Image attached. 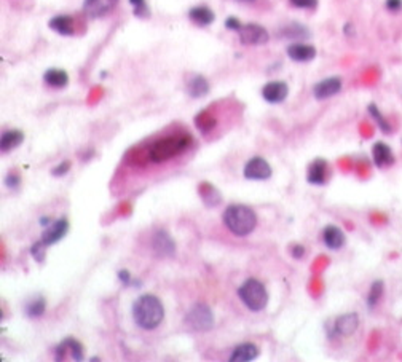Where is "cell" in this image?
I'll return each mask as SVG.
<instances>
[{
  "instance_id": "1",
  "label": "cell",
  "mask_w": 402,
  "mask_h": 362,
  "mask_svg": "<svg viewBox=\"0 0 402 362\" xmlns=\"http://www.w3.org/2000/svg\"><path fill=\"white\" fill-rule=\"evenodd\" d=\"M132 317L141 329L154 330L157 329L165 317V308L158 297L155 295H141L132 305Z\"/></svg>"
},
{
  "instance_id": "2",
  "label": "cell",
  "mask_w": 402,
  "mask_h": 362,
  "mask_svg": "<svg viewBox=\"0 0 402 362\" xmlns=\"http://www.w3.org/2000/svg\"><path fill=\"white\" fill-rule=\"evenodd\" d=\"M223 224L236 236H247L257 225V215L249 206L232 205L223 212Z\"/></svg>"
},
{
  "instance_id": "3",
  "label": "cell",
  "mask_w": 402,
  "mask_h": 362,
  "mask_svg": "<svg viewBox=\"0 0 402 362\" xmlns=\"http://www.w3.org/2000/svg\"><path fill=\"white\" fill-rule=\"evenodd\" d=\"M192 144V137L188 134H176V136H168L157 140L154 146L148 150V156L154 163H163L168 162L171 158L181 155L188 149Z\"/></svg>"
},
{
  "instance_id": "4",
  "label": "cell",
  "mask_w": 402,
  "mask_h": 362,
  "mask_svg": "<svg viewBox=\"0 0 402 362\" xmlns=\"http://www.w3.org/2000/svg\"><path fill=\"white\" fill-rule=\"evenodd\" d=\"M238 295L251 311H262L268 303V292L265 286L254 278H249L243 283V286L238 289Z\"/></svg>"
},
{
  "instance_id": "5",
  "label": "cell",
  "mask_w": 402,
  "mask_h": 362,
  "mask_svg": "<svg viewBox=\"0 0 402 362\" xmlns=\"http://www.w3.org/2000/svg\"><path fill=\"white\" fill-rule=\"evenodd\" d=\"M185 323L190 329L197 332H207L214 327V314L213 310L204 305V303H197L193 305L187 314H185Z\"/></svg>"
},
{
  "instance_id": "6",
  "label": "cell",
  "mask_w": 402,
  "mask_h": 362,
  "mask_svg": "<svg viewBox=\"0 0 402 362\" xmlns=\"http://www.w3.org/2000/svg\"><path fill=\"white\" fill-rule=\"evenodd\" d=\"M238 35H240V42L243 45L247 47H259V45H265V43L270 40V35H268V31L265 27H262L260 24H243L241 29L238 31Z\"/></svg>"
},
{
  "instance_id": "7",
  "label": "cell",
  "mask_w": 402,
  "mask_h": 362,
  "mask_svg": "<svg viewBox=\"0 0 402 362\" xmlns=\"http://www.w3.org/2000/svg\"><path fill=\"white\" fill-rule=\"evenodd\" d=\"M243 174L249 180H266L272 177V166L262 156H256L246 163Z\"/></svg>"
},
{
  "instance_id": "8",
  "label": "cell",
  "mask_w": 402,
  "mask_h": 362,
  "mask_svg": "<svg viewBox=\"0 0 402 362\" xmlns=\"http://www.w3.org/2000/svg\"><path fill=\"white\" fill-rule=\"evenodd\" d=\"M359 327V316L356 313H347L338 316L332 324V337H350Z\"/></svg>"
},
{
  "instance_id": "9",
  "label": "cell",
  "mask_w": 402,
  "mask_h": 362,
  "mask_svg": "<svg viewBox=\"0 0 402 362\" xmlns=\"http://www.w3.org/2000/svg\"><path fill=\"white\" fill-rule=\"evenodd\" d=\"M69 231V222L67 219H58L48 227H45V231L42 233V241L47 246H53L58 241H61Z\"/></svg>"
},
{
  "instance_id": "10",
  "label": "cell",
  "mask_w": 402,
  "mask_h": 362,
  "mask_svg": "<svg viewBox=\"0 0 402 362\" xmlns=\"http://www.w3.org/2000/svg\"><path fill=\"white\" fill-rule=\"evenodd\" d=\"M118 4V0H85L83 11L88 18H102L109 14Z\"/></svg>"
},
{
  "instance_id": "11",
  "label": "cell",
  "mask_w": 402,
  "mask_h": 362,
  "mask_svg": "<svg viewBox=\"0 0 402 362\" xmlns=\"http://www.w3.org/2000/svg\"><path fill=\"white\" fill-rule=\"evenodd\" d=\"M341 91V78L340 77H329L324 78L319 83L315 85L313 88V94L318 100H326Z\"/></svg>"
},
{
  "instance_id": "12",
  "label": "cell",
  "mask_w": 402,
  "mask_h": 362,
  "mask_svg": "<svg viewBox=\"0 0 402 362\" xmlns=\"http://www.w3.org/2000/svg\"><path fill=\"white\" fill-rule=\"evenodd\" d=\"M288 94H289V86H288V83L279 82V80L266 83L263 88H262V96H263V99L266 100V103H270V104H279V103H282V100L288 97Z\"/></svg>"
},
{
  "instance_id": "13",
  "label": "cell",
  "mask_w": 402,
  "mask_h": 362,
  "mask_svg": "<svg viewBox=\"0 0 402 362\" xmlns=\"http://www.w3.org/2000/svg\"><path fill=\"white\" fill-rule=\"evenodd\" d=\"M56 360H63L66 356H70L72 360H83V348L80 341L73 338H66L56 346Z\"/></svg>"
},
{
  "instance_id": "14",
  "label": "cell",
  "mask_w": 402,
  "mask_h": 362,
  "mask_svg": "<svg viewBox=\"0 0 402 362\" xmlns=\"http://www.w3.org/2000/svg\"><path fill=\"white\" fill-rule=\"evenodd\" d=\"M327 177H329V163L324 158H316L308 166L307 180L313 185H324L327 182Z\"/></svg>"
},
{
  "instance_id": "15",
  "label": "cell",
  "mask_w": 402,
  "mask_h": 362,
  "mask_svg": "<svg viewBox=\"0 0 402 362\" xmlns=\"http://www.w3.org/2000/svg\"><path fill=\"white\" fill-rule=\"evenodd\" d=\"M372 158H374V163L377 168H388L396 162L393 149L383 140L374 144V147H372Z\"/></svg>"
},
{
  "instance_id": "16",
  "label": "cell",
  "mask_w": 402,
  "mask_h": 362,
  "mask_svg": "<svg viewBox=\"0 0 402 362\" xmlns=\"http://www.w3.org/2000/svg\"><path fill=\"white\" fill-rule=\"evenodd\" d=\"M152 248L158 257H171L176 252V244L165 230H158L155 233L152 239Z\"/></svg>"
},
{
  "instance_id": "17",
  "label": "cell",
  "mask_w": 402,
  "mask_h": 362,
  "mask_svg": "<svg viewBox=\"0 0 402 362\" xmlns=\"http://www.w3.org/2000/svg\"><path fill=\"white\" fill-rule=\"evenodd\" d=\"M288 56L295 63H310L316 57V48L307 43H294L288 47Z\"/></svg>"
},
{
  "instance_id": "18",
  "label": "cell",
  "mask_w": 402,
  "mask_h": 362,
  "mask_svg": "<svg viewBox=\"0 0 402 362\" xmlns=\"http://www.w3.org/2000/svg\"><path fill=\"white\" fill-rule=\"evenodd\" d=\"M322 241L329 249L338 251L345 246V233L337 225H327L322 231Z\"/></svg>"
},
{
  "instance_id": "19",
  "label": "cell",
  "mask_w": 402,
  "mask_h": 362,
  "mask_svg": "<svg viewBox=\"0 0 402 362\" xmlns=\"http://www.w3.org/2000/svg\"><path fill=\"white\" fill-rule=\"evenodd\" d=\"M50 29H53L54 32H58L59 35H73L75 34V27H73V19L69 16V14H58V16L51 18L48 23Z\"/></svg>"
},
{
  "instance_id": "20",
  "label": "cell",
  "mask_w": 402,
  "mask_h": 362,
  "mask_svg": "<svg viewBox=\"0 0 402 362\" xmlns=\"http://www.w3.org/2000/svg\"><path fill=\"white\" fill-rule=\"evenodd\" d=\"M259 356V348L254 343H241L233 350L230 356V362H249Z\"/></svg>"
},
{
  "instance_id": "21",
  "label": "cell",
  "mask_w": 402,
  "mask_h": 362,
  "mask_svg": "<svg viewBox=\"0 0 402 362\" xmlns=\"http://www.w3.org/2000/svg\"><path fill=\"white\" fill-rule=\"evenodd\" d=\"M188 18H190L193 23H195L197 26L206 27V26H209V24L214 23L216 14H214V11H213L211 8L200 5V7H193V8L188 11Z\"/></svg>"
},
{
  "instance_id": "22",
  "label": "cell",
  "mask_w": 402,
  "mask_h": 362,
  "mask_svg": "<svg viewBox=\"0 0 402 362\" xmlns=\"http://www.w3.org/2000/svg\"><path fill=\"white\" fill-rule=\"evenodd\" d=\"M24 140V133L20 129H8L0 137V150L2 152H10L13 149L20 147Z\"/></svg>"
},
{
  "instance_id": "23",
  "label": "cell",
  "mask_w": 402,
  "mask_h": 362,
  "mask_svg": "<svg viewBox=\"0 0 402 362\" xmlns=\"http://www.w3.org/2000/svg\"><path fill=\"white\" fill-rule=\"evenodd\" d=\"M187 93L195 99L203 97L209 93V83L203 75H193L187 83Z\"/></svg>"
},
{
  "instance_id": "24",
  "label": "cell",
  "mask_w": 402,
  "mask_h": 362,
  "mask_svg": "<svg viewBox=\"0 0 402 362\" xmlns=\"http://www.w3.org/2000/svg\"><path fill=\"white\" fill-rule=\"evenodd\" d=\"M43 80L48 86H51V88H64L69 83V75L63 69H48L45 72Z\"/></svg>"
},
{
  "instance_id": "25",
  "label": "cell",
  "mask_w": 402,
  "mask_h": 362,
  "mask_svg": "<svg viewBox=\"0 0 402 362\" xmlns=\"http://www.w3.org/2000/svg\"><path fill=\"white\" fill-rule=\"evenodd\" d=\"M279 37H284V38H294V40H303V38H308L310 37V31L299 24V23H292V24H288L286 27H282L279 31Z\"/></svg>"
},
{
  "instance_id": "26",
  "label": "cell",
  "mask_w": 402,
  "mask_h": 362,
  "mask_svg": "<svg viewBox=\"0 0 402 362\" xmlns=\"http://www.w3.org/2000/svg\"><path fill=\"white\" fill-rule=\"evenodd\" d=\"M383 294H385V283L383 279H375L374 283L370 284V289H369V294H367V308L369 310H374L380 300L383 298Z\"/></svg>"
},
{
  "instance_id": "27",
  "label": "cell",
  "mask_w": 402,
  "mask_h": 362,
  "mask_svg": "<svg viewBox=\"0 0 402 362\" xmlns=\"http://www.w3.org/2000/svg\"><path fill=\"white\" fill-rule=\"evenodd\" d=\"M367 110H369V115H370V117L375 120L378 129H380V131H381L383 134H391V133H393V128H391L390 122L383 117V113L378 110V107H377L375 104H369Z\"/></svg>"
},
{
  "instance_id": "28",
  "label": "cell",
  "mask_w": 402,
  "mask_h": 362,
  "mask_svg": "<svg viewBox=\"0 0 402 362\" xmlns=\"http://www.w3.org/2000/svg\"><path fill=\"white\" fill-rule=\"evenodd\" d=\"M45 308H47V301H45L43 297H34L32 300H29L26 303L24 313L29 317H40L45 313Z\"/></svg>"
},
{
  "instance_id": "29",
  "label": "cell",
  "mask_w": 402,
  "mask_h": 362,
  "mask_svg": "<svg viewBox=\"0 0 402 362\" xmlns=\"http://www.w3.org/2000/svg\"><path fill=\"white\" fill-rule=\"evenodd\" d=\"M204 185H206L207 190H204L203 185H201V190H200V193H201V196H203V201L206 203L207 206H216V205H219V201H220L219 192L216 190V188H214L211 184H204Z\"/></svg>"
},
{
  "instance_id": "30",
  "label": "cell",
  "mask_w": 402,
  "mask_h": 362,
  "mask_svg": "<svg viewBox=\"0 0 402 362\" xmlns=\"http://www.w3.org/2000/svg\"><path fill=\"white\" fill-rule=\"evenodd\" d=\"M195 123H197V126H198V129H200L201 133H209L211 129L216 126V118L203 112V113H200L198 117H197Z\"/></svg>"
},
{
  "instance_id": "31",
  "label": "cell",
  "mask_w": 402,
  "mask_h": 362,
  "mask_svg": "<svg viewBox=\"0 0 402 362\" xmlns=\"http://www.w3.org/2000/svg\"><path fill=\"white\" fill-rule=\"evenodd\" d=\"M47 248H48V246L45 244L42 239L37 241V243L32 246V248H31V254H32V257H34L35 262H39V264L43 262V260H45V251H47Z\"/></svg>"
},
{
  "instance_id": "32",
  "label": "cell",
  "mask_w": 402,
  "mask_h": 362,
  "mask_svg": "<svg viewBox=\"0 0 402 362\" xmlns=\"http://www.w3.org/2000/svg\"><path fill=\"white\" fill-rule=\"evenodd\" d=\"M289 2L297 8H305V10H313L318 5V0H289Z\"/></svg>"
},
{
  "instance_id": "33",
  "label": "cell",
  "mask_w": 402,
  "mask_h": 362,
  "mask_svg": "<svg viewBox=\"0 0 402 362\" xmlns=\"http://www.w3.org/2000/svg\"><path fill=\"white\" fill-rule=\"evenodd\" d=\"M132 8H134V13L138 14V16H144V14H147L148 8H147V4L145 0H129Z\"/></svg>"
},
{
  "instance_id": "34",
  "label": "cell",
  "mask_w": 402,
  "mask_h": 362,
  "mask_svg": "<svg viewBox=\"0 0 402 362\" xmlns=\"http://www.w3.org/2000/svg\"><path fill=\"white\" fill-rule=\"evenodd\" d=\"M5 185L10 188V190H16V188L21 185V179L18 174H8L5 177Z\"/></svg>"
},
{
  "instance_id": "35",
  "label": "cell",
  "mask_w": 402,
  "mask_h": 362,
  "mask_svg": "<svg viewBox=\"0 0 402 362\" xmlns=\"http://www.w3.org/2000/svg\"><path fill=\"white\" fill-rule=\"evenodd\" d=\"M69 169H70V163L69 162H63L59 166H56L53 171H51V174L53 176H56V177H61V176H64V174H67L69 172Z\"/></svg>"
},
{
  "instance_id": "36",
  "label": "cell",
  "mask_w": 402,
  "mask_h": 362,
  "mask_svg": "<svg viewBox=\"0 0 402 362\" xmlns=\"http://www.w3.org/2000/svg\"><path fill=\"white\" fill-rule=\"evenodd\" d=\"M241 23H240V19H236V18H233V16H230V18H227L225 19V27L227 29H230V31H240V29H241Z\"/></svg>"
},
{
  "instance_id": "37",
  "label": "cell",
  "mask_w": 402,
  "mask_h": 362,
  "mask_svg": "<svg viewBox=\"0 0 402 362\" xmlns=\"http://www.w3.org/2000/svg\"><path fill=\"white\" fill-rule=\"evenodd\" d=\"M385 5H386V8H388L390 11L397 13V11L402 10V0H386Z\"/></svg>"
},
{
  "instance_id": "38",
  "label": "cell",
  "mask_w": 402,
  "mask_h": 362,
  "mask_svg": "<svg viewBox=\"0 0 402 362\" xmlns=\"http://www.w3.org/2000/svg\"><path fill=\"white\" fill-rule=\"evenodd\" d=\"M291 254H292V257H295V258H302L303 254H305V248H303L302 244H294L292 248H291Z\"/></svg>"
},
{
  "instance_id": "39",
  "label": "cell",
  "mask_w": 402,
  "mask_h": 362,
  "mask_svg": "<svg viewBox=\"0 0 402 362\" xmlns=\"http://www.w3.org/2000/svg\"><path fill=\"white\" fill-rule=\"evenodd\" d=\"M118 279H120L125 286L131 284V274H129V271H126V270L118 271Z\"/></svg>"
},
{
  "instance_id": "40",
  "label": "cell",
  "mask_w": 402,
  "mask_h": 362,
  "mask_svg": "<svg viewBox=\"0 0 402 362\" xmlns=\"http://www.w3.org/2000/svg\"><path fill=\"white\" fill-rule=\"evenodd\" d=\"M39 224H40L42 227H48V225L51 224V219H50V217H42V219L39 220Z\"/></svg>"
},
{
  "instance_id": "41",
  "label": "cell",
  "mask_w": 402,
  "mask_h": 362,
  "mask_svg": "<svg viewBox=\"0 0 402 362\" xmlns=\"http://www.w3.org/2000/svg\"><path fill=\"white\" fill-rule=\"evenodd\" d=\"M238 2H254V0H238Z\"/></svg>"
}]
</instances>
